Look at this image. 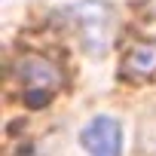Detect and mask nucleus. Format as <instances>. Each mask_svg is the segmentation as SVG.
I'll return each instance as SVG.
<instances>
[{"label": "nucleus", "instance_id": "1", "mask_svg": "<svg viewBox=\"0 0 156 156\" xmlns=\"http://www.w3.org/2000/svg\"><path fill=\"white\" fill-rule=\"evenodd\" d=\"M70 25L76 28L80 46L89 55H104L110 46V25H113V9L98 0H83L73 9H67Z\"/></svg>", "mask_w": 156, "mask_h": 156}, {"label": "nucleus", "instance_id": "2", "mask_svg": "<svg viewBox=\"0 0 156 156\" xmlns=\"http://www.w3.org/2000/svg\"><path fill=\"white\" fill-rule=\"evenodd\" d=\"M80 144L92 156H122V126L113 116H92L80 132Z\"/></svg>", "mask_w": 156, "mask_h": 156}, {"label": "nucleus", "instance_id": "3", "mask_svg": "<svg viewBox=\"0 0 156 156\" xmlns=\"http://www.w3.org/2000/svg\"><path fill=\"white\" fill-rule=\"evenodd\" d=\"M16 76H19L25 86H31V89H46V92L58 89L61 80H64L61 70H58L49 58L34 55V52H28V55H22V58L16 61Z\"/></svg>", "mask_w": 156, "mask_h": 156}, {"label": "nucleus", "instance_id": "4", "mask_svg": "<svg viewBox=\"0 0 156 156\" xmlns=\"http://www.w3.org/2000/svg\"><path fill=\"white\" fill-rule=\"evenodd\" d=\"M153 70H156V43H135L122 55L126 76H150Z\"/></svg>", "mask_w": 156, "mask_h": 156}, {"label": "nucleus", "instance_id": "5", "mask_svg": "<svg viewBox=\"0 0 156 156\" xmlns=\"http://www.w3.org/2000/svg\"><path fill=\"white\" fill-rule=\"evenodd\" d=\"M49 98H52V92H46V89H31V92H25V104H28V107H43V104H49Z\"/></svg>", "mask_w": 156, "mask_h": 156}]
</instances>
